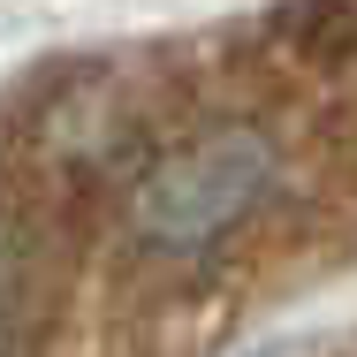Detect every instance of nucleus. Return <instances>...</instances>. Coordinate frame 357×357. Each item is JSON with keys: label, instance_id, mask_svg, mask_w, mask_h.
<instances>
[{"label": "nucleus", "instance_id": "3", "mask_svg": "<svg viewBox=\"0 0 357 357\" xmlns=\"http://www.w3.org/2000/svg\"><path fill=\"white\" fill-rule=\"evenodd\" d=\"M282 31L304 46V54L342 61V54H357V0H296L282 15Z\"/></svg>", "mask_w": 357, "mask_h": 357}, {"label": "nucleus", "instance_id": "2", "mask_svg": "<svg viewBox=\"0 0 357 357\" xmlns=\"http://www.w3.org/2000/svg\"><path fill=\"white\" fill-rule=\"evenodd\" d=\"M130 152H137V114H130L122 84L114 76H69L61 99L46 107V122H38L46 175L84 190V183H107L114 167H130Z\"/></svg>", "mask_w": 357, "mask_h": 357}, {"label": "nucleus", "instance_id": "1", "mask_svg": "<svg viewBox=\"0 0 357 357\" xmlns=\"http://www.w3.org/2000/svg\"><path fill=\"white\" fill-rule=\"evenodd\" d=\"M266 183H274V137L259 122H213V130L167 144L160 160L137 167L130 228L152 251L190 259V251L220 243L236 220L251 213L266 198Z\"/></svg>", "mask_w": 357, "mask_h": 357}, {"label": "nucleus", "instance_id": "4", "mask_svg": "<svg viewBox=\"0 0 357 357\" xmlns=\"http://www.w3.org/2000/svg\"><path fill=\"white\" fill-rule=\"evenodd\" d=\"M31 296H38V274H31V243L0 228V357L15 350L23 319H31Z\"/></svg>", "mask_w": 357, "mask_h": 357}]
</instances>
